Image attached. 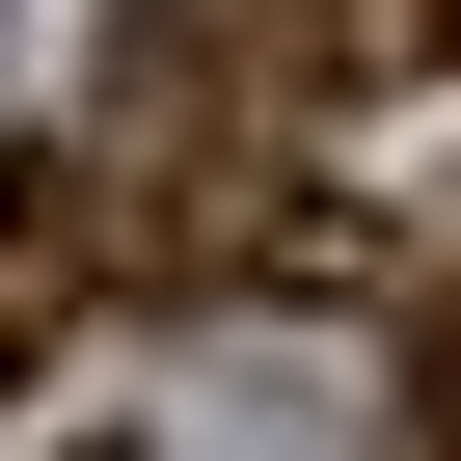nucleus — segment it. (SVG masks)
I'll return each mask as SVG.
<instances>
[{
  "label": "nucleus",
  "mask_w": 461,
  "mask_h": 461,
  "mask_svg": "<svg viewBox=\"0 0 461 461\" xmlns=\"http://www.w3.org/2000/svg\"><path fill=\"white\" fill-rule=\"evenodd\" d=\"M109 272H136V190H109L82 136H28V163H0V380H28V353L109 299Z\"/></svg>",
  "instance_id": "obj_1"
},
{
  "label": "nucleus",
  "mask_w": 461,
  "mask_h": 461,
  "mask_svg": "<svg viewBox=\"0 0 461 461\" xmlns=\"http://www.w3.org/2000/svg\"><path fill=\"white\" fill-rule=\"evenodd\" d=\"M380 82H461V0H380Z\"/></svg>",
  "instance_id": "obj_2"
}]
</instances>
